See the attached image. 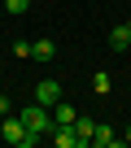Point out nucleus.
Here are the masks:
<instances>
[{"instance_id": "f03ea898", "label": "nucleus", "mask_w": 131, "mask_h": 148, "mask_svg": "<svg viewBox=\"0 0 131 148\" xmlns=\"http://www.w3.org/2000/svg\"><path fill=\"white\" fill-rule=\"evenodd\" d=\"M35 100L52 109V105L61 100V83H57V79H39V83H35Z\"/></svg>"}, {"instance_id": "f257e3e1", "label": "nucleus", "mask_w": 131, "mask_h": 148, "mask_svg": "<svg viewBox=\"0 0 131 148\" xmlns=\"http://www.w3.org/2000/svg\"><path fill=\"white\" fill-rule=\"evenodd\" d=\"M18 118H22V126L31 131V135H48L57 122H52V109L48 105H39V100H31L26 109H18Z\"/></svg>"}, {"instance_id": "423d86ee", "label": "nucleus", "mask_w": 131, "mask_h": 148, "mask_svg": "<svg viewBox=\"0 0 131 148\" xmlns=\"http://www.w3.org/2000/svg\"><path fill=\"white\" fill-rule=\"evenodd\" d=\"M52 57H57V44L52 39H35L31 44V61H52Z\"/></svg>"}, {"instance_id": "4468645a", "label": "nucleus", "mask_w": 131, "mask_h": 148, "mask_svg": "<svg viewBox=\"0 0 131 148\" xmlns=\"http://www.w3.org/2000/svg\"><path fill=\"white\" fill-rule=\"evenodd\" d=\"M0 48H5V44H0Z\"/></svg>"}, {"instance_id": "1a4fd4ad", "label": "nucleus", "mask_w": 131, "mask_h": 148, "mask_svg": "<svg viewBox=\"0 0 131 148\" xmlns=\"http://www.w3.org/2000/svg\"><path fill=\"white\" fill-rule=\"evenodd\" d=\"M92 87H96V96H105V92L114 87V79H109L105 70H96V79H92Z\"/></svg>"}, {"instance_id": "7ed1b4c3", "label": "nucleus", "mask_w": 131, "mask_h": 148, "mask_svg": "<svg viewBox=\"0 0 131 148\" xmlns=\"http://www.w3.org/2000/svg\"><path fill=\"white\" fill-rule=\"evenodd\" d=\"M48 139H52V148H79L74 126H52V131H48Z\"/></svg>"}, {"instance_id": "9b49d317", "label": "nucleus", "mask_w": 131, "mask_h": 148, "mask_svg": "<svg viewBox=\"0 0 131 148\" xmlns=\"http://www.w3.org/2000/svg\"><path fill=\"white\" fill-rule=\"evenodd\" d=\"M13 52H18L22 61H31V44H26V39H18V44H13Z\"/></svg>"}, {"instance_id": "0eeeda50", "label": "nucleus", "mask_w": 131, "mask_h": 148, "mask_svg": "<svg viewBox=\"0 0 131 148\" xmlns=\"http://www.w3.org/2000/svg\"><path fill=\"white\" fill-rule=\"evenodd\" d=\"M74 118H79V113L66 105V100H57V105H52V122H57V126H74Z\"/></svg>"}, {"instance_id": "6e6552de", "label": "nucleus", "mask_w": 131, "mask_h": 148, "mask_svg": "<svg viewBox=\"0 0 131 148\" xmlns=\"http://www.w3.org/2000/svg\"><path fill=\"white\" fill-rule=\"evenodd\" d=\"M92 131H96V122H92V118H74V135H79V148H83V144H92Z\"/></svg>"}, {"instance_id": "9d476101", "label": "nucleus", "mask_w": 131, "mask_h": 148, "mask_svg": "<svg viewBox=\"0 0 131 148\" xmlns=\"http://www.w3.org/2000/svg\"><path fill=\"white\" fill-rule=\"evenodd\" d=\"M5 9H9V13H13V18H22V13H26V9H31V0H5Z\"/></svg>"}, {"instance_id": "39448f33", "label": "nucleus", "mask_w": 131, "mask_h": 148, "mask_svg": "<svg viewBox=\"0 0 131 148\" xmlns=\"http://www.w3.org/2000/svg\"><path fill=\"white\" fill-rule=\"evenodd\" d=\"M92 144H96V148H118L122 139L114 135V126H105V122H96V131H92Z\"/></svg>"}, {"instance_id": "20e7f679", "label": "nucleus", "mask_w": 131, "mask_h": 148, "mask_svg": "<svg viewBox=\"0 0 131 148\" xmlns=\"http://www.w3.org/2000/svg\"><path fill=\"white\" fill-rule=\"evenodd\" d=\"M109 48H114V52H127V48H131V22H118V26L109 31Z\"/></svg>"}, {"instance_id": "ddd939ff", "label": "nucleus", "mask_w": 131, "mask_h": 148, "mask_svg": "<svg viewBox=\"0 0 131 148\" xmlns=\"http://www.w3.org/2000/svg\"><path fill=\"white\" fill-rule=\"evenodd\" d=\"M122 144H131V126H127V135H122Z\"/></svg>"}, {"instance_id": "f8f14e48", "label": "nucleus", "mask_w": 131, "mask_h": 148, "mask_svg": "<svg viewBox=\"0 0 131 148\" xmlns=\"http://www.w3.org/2000/svg\"><path fill=\"white\" fill-rule=\"evenodd\" d=\"M5 113H13V105H9L5 96H0V118H5Z\"/></svg>"}]
</instances>
